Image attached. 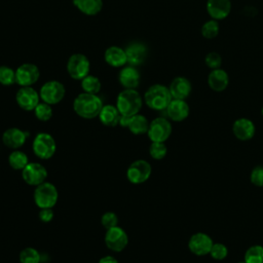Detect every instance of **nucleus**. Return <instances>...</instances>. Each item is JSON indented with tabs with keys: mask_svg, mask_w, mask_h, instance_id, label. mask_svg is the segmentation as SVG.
I'll use <instances>...</instances> for the list:
<instances>
[{
	"mask_svg": "<svg viewBox=\"0 0 263 263\" xmlns=\"http://www.w3.org/2000/svg\"><path fill=\"white\" fill-rule=\"evenodd\" d=\"M65 95L66 88L64 84L58 80H49L45 82L39 90V96L42 102L51 106L59 104L65 98Z\"/></svg>",
	"mask_w": 263,
	"mask_h": 263,
	"instance_id": "nucleus-7",
	"label": "nucleus"
},
{
	"mask_svg": "<svg viewBox=\"0 0 263 263\" xmlns=\"http://www.w3.org/2000/svg\"><path fill=\"white\" fill-rule=\"evenodd\" d=\"M149 123L150 122H148L147 118L144 115H141L138 113L129 117L127 128L132 134L136 136L143 135V134H147L149 128Z\"/></svg>",
	"mask_w": 263,
	"mask_h": 263,
	"instance_id": "nucleus-26",
	"label": "nucleus"
},
{
	"mask_svg": "<svg viewBox=\"0 0 263 263\" xmlns=\"http://www.w3.org/2000/svg\"><path fill=\"white\" fill-rule=\"evenodd\" d=\"M208 84L214 91L220 92L225 90L229 84L227 72L221 68L212 70L208 76Z\"/></svg>",
	"mask_w": 263,
	"mask_h": 263,
	"instance_id": "nucleus-23",
	"label": "nucleus"
},
{
	"mask_svg": "<svg viewBox=\"0 0 263 263\" xmlns=\"http://www.w3.org/2000/svg\"><path fill=\"white\" fill-rule=\"evenodd\" d=\"M261 114H262V116H263V107H262V109H261Z\"/></svg>",
	"mask_w": 263,
	"mask_h": 263,
	"instance_id": "nucleus-41",
	"label": "nucleus"
},
{
	"mask_svg": "<svg viewBox=\"0 0 263 263\" xmlns=\"http://www.w3.org/2000/svg\"><path fill=\"white\" fill-rule=\"evenodd\" d=\"M90 63L88 58L83 53H74L70 55L67 62V72L75 80H82L89 74Z\"/></svg>",
	"mask_w": 263,
	"mask_h": 263,
	"instance_id": "nucleus-6",
	"label": "nucleus"
},
{
	"mask_svg": "<svg viewBox=\"0 0 263 263\" xmlns=\"http://www.w3.org/2000/svg\"><path fill=\"white\" fill-rule=\"evenodd\" d=\"M33 111H34L36 118L40 121H48L52 117V114H53L51 105L44 103V102L39 103Z\"/></svg>",
	"mask_w": 263,
	"mask_h": 263,
	"instance_id": "nucleus-31",
	"label": "nucleus"
},
{
	"mask_svg": "<svg viewBox=\"0 0 263 263\" xmlns=\"http://www.w3.org/2000/svg\"><path fill=\"white\" fill-rule=\"evenodd\" d=\"M105 243L109 250L115 253H120L128 245V235L124 229L119 226H115L106 230Z\"/></svg>",
	"mask_w": 263,
	"mask_h": 263,
	"instance_id": "nucleus-10",
	"label": "nucleus"
},
{
	"mask_svg": "<svg viewBox=\"0 0 263 263\" xmlns=\"http://www.w3.org/2000/svg\"><path fill=\"white\" fill-rule=\"evenodd\" d=\"M238 263H246L245 261H241V262H238Z\"/></svg>",
	"mask_w": 263,
	"mask_h": 263,
	"instance_id": "nucleus-42",
	"label": "nucleus"
},
{
	"mask_svg": "<svg viewBox=\"0 0 263 263\" xmlns=\"http://www.w3.org/2000/svg\"><path fill=\"white\" fill-rule=\"evenodd\" d=\"M18 259L21 263H39L41 257L36 249L28 247L21 251Z\"/></svg>",
	"mask_w": 263,
	"mask_h": 263,
	"instance_id": "nucleus-30",
	"label": "nucleus"
},
{
	"mask_svg": "<svg viewBox=\"0 0 263 263\" xmlns=\"http://www.w3.org/2000/svg\"><path fill=\"white\" fill-rule=\"evenodd\" d=\"M28 136V132H25L17 127H9L5 129L2 134V142L6 147L16 150L24 146Z\"/></svg>",
	"mask_w": 263,
	"mask_h": 263,
	"instance_id": "nucleus-16",
	"label": "nucleus"
},
{
	"mask_svg": "<svg viewBox=\"0 0 263 263\" xmlns=\"http://www.w3.org/2000/svg\"><path fill=\"white\" fill-rule=\"evenodd\" d=\"M54 213L52 211V208H45V209H40L38 213V217L41 222L43 223H48L53 219Z\"/></svg>",
	"mask_w": 263,
	"mask_h": 263,
	"instance_id": "nucleus-39",
	"label": "nucleus"
},
{
	"mask_svg": "<svg viewBox=\"0 0 263 263\" xmlns=\"http://www.w3.org/2000/svg\"><path fill=\"white\" fill-rule=\"evenodd\" d=\"M251 182L257 187H263V165L255 166L250 176Z\"/></svg>",
	"mask_w": 263,
	"mask_h": 263,
	"instance_id": "nucleus-38",
	"label": "nucleus"
},
{
	"mask_svg": "<svg viewBox=\"0 0 263 263\" xmlns=\"http://www.w3.org/2000/svg\"><path fill=\"white\" fill-rule=\"evenodd\" d=\"M47 170L39 162H29L22 171L23 180L31 186H38L45 182L47 178Z\"/></svg>",
	"mask_w": 263,
	"mask_h": 263,
	"instance_id": "nucleus-12",
	"label": "nucleus"
},
{
	"mask_svg": "<svg viewBox=\"0 0 263 263\" xmlns=\"http://www.w3.org/2000/svg\"><path fill=\"white\" fill-rule=\"evenodd\" d=\"M206 11L209 15L216 21L226 18L231 11L230 0H208Z\"/></svg>",
	"mask_w": 263,
	"mask_h": 263,
	"instance_id": "nucleus-19",
	"label": "nucleus"
},
{
	"mask_svg": "<svg viewBox=\"0 0 263 263\" xmlns=\"http://www.w3.org/2000/svg\"><path fill=\"white\" fill-rule=\"evenodd\" d=\"M204 63L212 70L218 69L222 65V57L216 51H211L205 55Z\"/></svg>",
	"mask_w": 263,
	"mask_h": 263,
	"instance_id": "nucleus-37",
	"label": "nucleus"
},
{
	"mask_svg": "<svg viewBox=\"0 0 263 263\" xmlns=\"http://www.w3.org/2000/svg\"><path fill=\"white\" fill-rule=\"evenodd\" d=\"M172 100L173 98L168 87L162 84L151 85L144 95L145 104L155 111L165 110Z\"/></svg>",
	"mask_w": 263,
	"mask_h": 263,
	"instance_id": "nucleus-3",
	"label": "nucleus"
},
{
	"mask_svg": "<svg viewBox=\"0 0 263 263\" xmlns=\"http://www.w3.org/2000/svg\"><path fill=\"white\" fill-rule=\"evenodd\" d=\"M172 124L164 117H156L149 123L147 132L151 142H165L172 134Z\"/></svg>",
	"mask_w": 263,
	"mask_h": 263,
	"instance_id": "nucleus-9",
	"label": "nucleus"
},
{
	"mask_svg": "<svg viewBox=\"0 0 263 263\" xmlns=\"http://www.w3.org/2000/svg\"><path fill=\"white\" fill-rule=\"evenodd\" d=\"M167 117L176 122L185 120L189 115V106L185 100L173 99L165 109Z\"/></svg>",
	"mask_w": 263,
	"mask_h": 263,
	"instance_id": "nucleus-20",
	"label": "nucleus"
},
{
	"mask_svg": "<svg viewBox=\"0 0 263 263\" xmlns=\"http://www.w3.org/2000/svg\"><path fill=\"white\" fill-rule=\"evenodd\" d=\"M167 153V148L163 142H152L149 146V154L155 160L164 158Z\"/></svg>",
	"mask_w": 263,
	"mask_h": 263,
	"instance_id": "nucleus-34",
	"label": "nucleus"
},
{
	"mask_svg": "<svg viewBox=\"0 0 263 263\" xmlns=\"http://www.w3.org/2000/svg\"><path fill=\"white\" fill-rule=\"evenodd\" d=\"M103 106L104 105L100 97L84 91L79 93L73 101L74 112L84 119L98 117Z\"/></svg>",
	"mask_w": 263,
	"mask_h": 263,
	"instance_id": "nucleus-1",
	"label": "nucleus"
},
{
	"mask_svg": "<svg viewBox=\"0 0 263 263\" xmlns=\"http://www.w3.org/2000/svg\"><path fill=\"white\" fill-rule=\"evenodd\" d=\"M210 255L214 260L221 261V260H224L227 257L228 249L222 242H216V243L213 245V247L211 249V252H210Z\"/></svg>",
	"mask_w": 263,
	"mask_h": 263,
	"instance_id": "nucleus-35",
	"label": "nucleus"
},
{
	"mask_svg": "<svg viewBox=\"0 0 263 263\" xmlns=\"http://www.w3.org/2000/svg\"><path fill=\"white\" fill-rule=\"evenodd\" d=\"M123 116H133L140 112L143 106V99L136 89H123L116 98L115 105Z\"/></svg>",
	"mask_w": 263,
	"mask_h": 263,
	"instance_id": "nucleus-2",
	"label": "nucleus"
},
{
	"mask_svg": "<svg viewBox=\"0 0 263 263\" xmlns=\"http://www.w3.org/2000/svg\"><path fill=\"white\" fill-rule=\"evenodd\" d=\"M214 245L213 239L206 233L196 232L191 235L188 241L189 251L196 256H205L210 254Z\"/></svg>",
	"mask_w": 263,
	"mask_h": 263,
	"instance_id": "nucleus-14",
	"label": "nucleus"
},
{
	"mask_svg": "<svg viewBox=\"0 0 263 263\" xmlns=\"http://www.w3.org/2000/svg\"><path fill=\"white\" fill-rule=\"evenodd\" d=\"M32 150L38 158L49 159L54 155L57 150L55 140L48 133H38L33 140Z\"/></svg>",
	"mask_w": 263,
	"mask_h": 263,
	"instance_id": "nucleus-5",
	"label": "nucleus"
},
{
	"mask_svg": "<svg viewBox=\"0 0 263 263\" xmlns=\"http://www.w3.org/2000/svg\"><path fill=\"white\" fill-rule=\"evenodd\" d=\"M118 80L124 89H136L140 84L141 75L136 67L123 66L119 71Z\"/></svg>",
	"mask_w": 263,
	"mask_h": 263,
	"instance_id": "nucleus-17",
	"label": "nucleus"
},
{
	"mask_svg": "<svg viewBox=\"0 0 263 263\" xmlns=\"http://www.w3.org/2000/svg\"><path fill=\"white\" fill-rule=\"evenodd\" d=\"M152 173L151 164L144 159H137L129 164L126 171V178L132 184H142L146 182Z\"/></svg>",
	"mask_w": 263,
	"mask_h": 263,
	"instance_id": "nucleus-8",
	"label": "nucleus"
},
{
	"mask_svg": "<svg viewBox=\"0 0 263 263\" xmlns=\"http://www.w3.org/2000/svg\"><path fill=\"white\" fill-rule=\"evenodd\" d=\"M246 263H263V247L260 245H254L250 247L243 257Z\"/></svg>",
	"mask_w": 263,
	"mask_h": 263,
	"instance_id": "nucleus-29",
	"label": "nucleus"
},
{
	"mask_svg": "<svg viewBox=\"0 0 263 263\" xmlns=\"http://www.w3.org/2000/svg\"><path fill=\"white\" fill-rule=\"evenodd\" d=\"M98 263H118V261H117V259L114 258L113 256L108 255V256L102 257V258L99 260Z\"/></svg>",
	"mask_w": 263,
	"mask_h": 263,
	"instance_id": "nucleus-40",
	"label": "nucleus"
},
{
	"mask_svg": "<svg viewBox=\"0 0 263 263\" xmlns=\"http://www.w3.org/2000/svg\"><path fill=\"white\" fill-rule=\"evenodd\" d=\"M220 31L219 24L216 20H210L205 22L201 27V35L206 39H213L218 36Z\"/></svg>",
	"mask_w": 263,
	"mask_h": 263,
	"instance_id": "nucleus-32",
	"label": "nucleus"
},
{
	"mask_svg": "<svg viewBox=\"0 0 263 263\" xmlns=\"http://www.w3.org/2000/svg\"><path fill=\"white\" fill-rule=\"evenodd\" d=\"M59 199V192L57 187L49 183L43 182L36 186L34 190V202L39 209L53 208Z\"/></svg>",
	"mask_w": 263,
	"mask_h": 263,
	"instance_id": "nucleus-4",
	"label": "nucleus"
},
{
	"mask_svg": "<svg viewBox=\"0 0 263 263\" xmlns=\"http://www.w3.org/2000/svg\"><path fill=\"white\" fill-rule=\"evenodd\" d=\"M168 89L173 99L185 100L189 97L192 86L191 82L186 77L178 76L172 80Z\"/></svg>",
	"mask_w": 263,
	"mask_h": 263,
	"instance_id": "nucleus-21",
	"label": "nucleus"
},
{
	"mask_svg": "<svg viewBox=\"0 0 263 263\" xmlns=\"http://www.w3.org/2000/svg\"><path fill=\"white\" fill-rule=\"evenodd\" d=\"M102 87V83L97 76L87 75L81 80V88L84 92L97 95L100 92Z\"/></svg>",
	"mask_w": 263,
	"mask_h": 263,
	"instance_id": "nucleus-28",
	"label": "nucleus"
},
{
	"mask_svg": "<svg viewBox=\"0 0 263 263\" xmlns=\"http://www.w3.org/2000/svg\"><path fill=\"white\" fill-rule=\"evenodd\" d=\"M40 77V71L35 64L25 63L15 70V83L21 86H32Z\"/></svg>",
	"mask_w": 263,
	"mask_h": 263,
	"instance_id": "nucleus-11",
	"label": "nucleus"
},
{
	"mask_svg": "<svg viewBox=\"0 0 263 263\" xmlns=\"http://www.w3.org/2000/svg\"><path fill=\"white\" fill-rule=\"evenodd\" d=\"M17 106L25 111H33L40 103V96L32 86H22L15 93Z\"/></svg>",
	"mask_w": 263,
	"mask_h": 263,
	"instance_id": "nucleus-13",
	"label": "nucleus"
},
{
	"mask_svg": "<svg viewBox=\"0 0 263 263\" xmlns=\"http://www.w3.org/2000/svg\"><path fill=\"white\" fill-rule=\"evenodd\" d=\"M232 132L236 139L240 141H249L255 136L256 126L251 119L242 117L233 122Z\"/></svg>",
	"mask_w": 263,
	"mask_h": 263,
	"instance_id": "nucleus-18",
	"label": "nucleus"
},
{
	"mask_svg": "<svg viewBox=\"0 0 263 263\" xmlns=\"http://www.w3.org/2000/svg\"><path fill=\"white\" fill-rule=\"evenodd\" d=\"M120 113L117 109L116 106L113 105H104L100 114H99V119L102 124L108 127H114L117 124H119V119H120Z\"/></svg>",
	"mask_w": 263,
	"mask_h": 263,
	"instance_id": "nucleus-24",
	"label": "nucleus"
},
{
	"mask_svg": "<svg viewBox=\"0 0 263 263\" xmlns=\"http://www.w3.org/2000/svg\"><path fill=\"white\" fill-rule=\"evenodd\" d=\"M15 83V70L8 66H0V84L9 86Z\"/></svg>",
	"mask_w": 263,
	"mask_h": 263,
	"instance_id": "nucleus-33",
	"label": "nucleus"
},
{
	"mask_svg": "<svg viewBox=\"0 0 263 263\" xmlns=\"http://www.w3.org/2000/svg\"><path fill=\"white\" fill-rule=\"evenodd\" d=\"M8 163L11 168L14 171H23L26 165L29 163L28 155L21 151V150H14L8 155Z\"/></svg>",
	"mask_w": 263,
	"mask_h": 263,
	"instance_id": "nucleus-27",
	"label": "nucleus"
},
{
	"mask_svg": "<svg viewBox=\"0 0 263 263\" xmlns=\"http://www.w3.org/2000/svg\"><path fill=\"white\" fill-rule=\"evenodd\" d=\"M125 53L127 58V64L136 67L142 65L145 62L148 54V48L144 43L134 41L126 46Z\"/></svg>",
	"mask_w": 263,
	"mask_h": 263,
	"instance_id": "nucleus-15",
	"label": "nucleus"
},
{
	"mask_svg": "<svg viewBox=\"0 0 263 263\" xmlns=\"http://www.w3.org/2000/svg\"><path fill=\"white\" fill-rule=\"evenodd\" d=\"M75 7L83 14L92 16L103 8V0H73Z\"/></svg>",
	"mask_w": 263,
	"mask_h": 263,
	"instance_id": "nucleus-25",
	"label": "nucleus"
},
{
	"mask_svg": "<svg viewBox=\"0 0 263 263\" xmlns=\"http://www.w3.org/2000/svg\"><path fill=\"white\" fill-rule=\"evenodd\" d=\"M101 224L106 230L118 226V217L113 212H106L101 217Z\"/></svg>",
	"mask_w": 263,
	"mask_h": 263,
	"instance_id": "nucleus-36",
	"label": "nucleus"
},
{
	"mask_svg": "<svg viewBox=\"0 0 263 263\" xmlns=\"http://www.w3.org/2000/svg\"><path fill=\"white\" fill-rule=\"evenodd\" d=\"M104 60L109 66L113 68H122L127 64L125 49L116 45L109 46L105 50Z\"/></svg>",
	"mask_w": 263,
	"mask_h": 263,
	"instance_id": "nucleus-22",
	"label": "nucleus"
}]
</instances>
